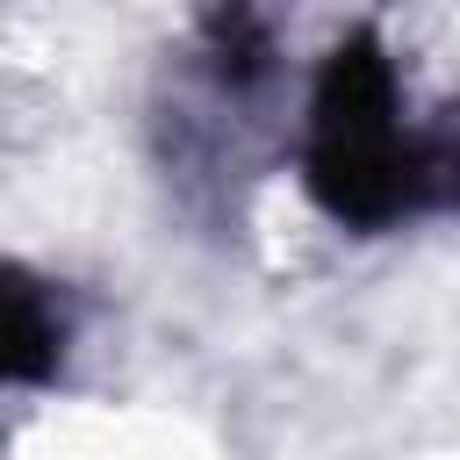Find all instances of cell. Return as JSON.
Listing matches in <instances>:
<instances>
[{"instance_id":"cell-2","label":"cell","mask_w":460,"mask_h":460,"mask_svg":"<svg viewBox=\"0 0 460 460\" xmlns=\"http://www.w3.org/2000/svg\"><path fill=\"white\" fill-rule=\"evenodd\" d=\"M65 345H72L65 295L43 273L0 259V388H43V381H58Z\"/></svg>"},{"instance_id":"cell-1","label":"cell","mask_w":460,"mask_h":460,"mask_svg":"<svg viewBox=\"0 0 460 460\" xmlns=\"http://www.w3.org/2000/svg\"><path fill=\"white\" fill-rule=\"evenodd\" d=\"M302 187L338 230H402L460 208V101L410 115L395 58L374 29H345L309 86Z\"/></svg>"}]
</instances>
